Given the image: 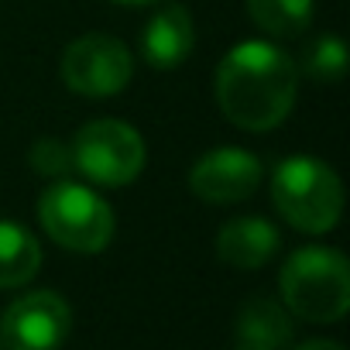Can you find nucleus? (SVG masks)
I'll return each instance as SVG.
<instances>
[{
    "mask_svg": "<svg viewBox=\"0 0 350 350\" xmlns=\"http://www.w3.org/2000/svg\"><path fill=\"white\" fill-rule=\"evenodd\" d=\"M299 93L295 62L271 42H241L217 66V103L244 131L278 127Z\"/></svg>",
    "mask_w": 350,
    "mask_h": 350,
    "instance_id": "1",
    "label": "nucleus"
},
{
    "mask_svg": "<svg viewBox=\"0 0 350 350\" xmlns=\"http://www.w3.org/2000/svg\"><path fill=\"white\" fill-rule=\"evenodd\" d=\"M271 203L295 230L326 234L343 213V186L326 161L292 154L271 172Z\"/></svg>",
    "mask_w": 350,
    "mask_h": 350,
    "instance_id": "2",
    "label": "nucleus"
},
{
    "mask_svg": "<svg viewBox=\"0 0 350 350\" xmlns=\"http://www.w3.org/2000/svg\"><path fill=\"white\" fill-rule=\"evenodd\" d=\"M278 288L285 309L306 323H336L350 306V268L333 247H299L282 275Z\"/></svg>",
    "mask_w": 350,
    "mask_h": 350,
    "instance_id": "3",
    "label": "nucleus"
},
{
    "mask_svg": "<svg viewBox=\"0 0 350 350\" xmlns=\"http://www.w3.org/2000/svg\"><path fill=\"white\" fill-rule=\"evenodd\" d=\"M38 220L59 247L79 254H96L113 237V210L103 196L79 183L49 186L38 200Z\"/></svg>",
    "mask_w": 350,
    "mask_h": 350,
    "instance_id": "4",
    "label": "nucleus"
},
{
    "mask_svg": "<svg viewBox=\"0 0 350 350\" xmlns=\"http://www.w3.org/2000/svg\"><path fill=\"white\" fill-rule=\"evenodd\" d=\"M69 154L76 172L110 189L134 183L144 168V141L124 120H90L76 131Z\"/></svg>",
    "mask_w": 350,
    "mask_h": 350,
    "instance_id": "5",
    "label": "nucleus"
},
{
    "mask_svg": "<svg viewBox=\"0 0 350 350\" xmlns=\"http://www.w3.org/2000/svg\"><path fill=\"white\" fill-rule=\"evenodd\" d=\"M134 59L113 35H83L62 55V79L79 96H113L131 83Z\"/></svg>",
    "mask_w": 350,
    "mask_h": 350,
    "instance_id": "6",
    "label": "nucleus"
},
{
    "mask_svg": "<svg viewBox=\"0 0 350 350\" xmlns=\"http://www.w3.org/2000/svg\"><path fill=\"white\" fill-rule=\"evenodd\" d=\"M72 329V309L59 292H28L0 316L8 350H59Z\"/></svg>",
    "mask_w": 350,
    "mask_h": 350,
    "instance_id": "7",
    "label": "nucleus"
},
{
    "mask_svg": "<svg viewBox=\"0 0 350 350\" xmlns=\"http://www.w3.org/2000/svg\"><path fill=\"white\" fill-rule=\"evenodd\" d=\"M261 179H265V168L258 154L244 148H213L203 158H196V165L189 168V189L200 200L217 206H230L254 196Z\"/></svg>",
    "mask_w": 350,
    "mask_h": 350,
    "instance_id": "8",
    "label": "nucleus"
},
{
    "mask_svg": "<svg viewBox=\"0 0 350 350\" xmlns=\"http://www.w3.org/2000/svg\"><path fill=\"white\" fill-rule=\"evenodd\" d=\"M193 45H196V31H193V18L183 4L158 8L141 31V55L154 69H175L179 62L189 59Z\"/></svg>",
    "mask_w": 350,
    "mask_h": 350,
    "instance_id": "9",
    "label": "nucleus"
},
{
    "mask_svg": "<svg viewBox=\"0 0 350 350\" xmlns=\"http://www.w3.org/2000/svg\"><path fill=\"white\" fill-rule=\"evenodd\" d=\"M278 244H282V234L265 217L227 220L220 227V234H217V254H220V261H227L230 268H244V271H254V268L268 265L275 258Z\"/></svg>",
    "mask_w": 350,
    "mask_h": 350,
    "instance_id": "10",
    "label": "nucleus"
},
{
    "mask_svg": "<svg viewBox=\"0 0 350 350\" xmlns=\"http://www.w3.org/2000/svg\"><path fill=\"white\" fill-rule=\"evenodd\" d=\"M237 343H254V347H268V350H285L292 343V319L288 309L278 306L268 295H251L241 309H237V323H234Z\"/></svg>",
    "mask_w": 350,
    "mask_h": 350,
    "instance_id": "11",
    "label": "nucleus"
},
{
    "mask_svg": "<svg viewBox=\"0 0 350 350\" xmlns=\"http://www.w3.org/2000/svg\"><path fill=\"white\" fill-rule=\"evenodd\" d=\"M42 268V244L21 224L0 220V288H18Z\"/></svg>",
    "mask_w": 350,
    "mask_h": 350,
    "instance_id": "12",
    "label": "nucleus"
},
{
    "mask_svg": "<svg viewBox=\"0 0 350 350\" xmlns=\"http://www.w3.org/2000/svg\"><path fill=\"white\" fill-rule=\"evenodd\" d=\"M247 14L275 38H292L309 28L312 0H247Z\"/></svg>",
    "mask_w": 350,
    "mask_h": 350,
    "instance_id": "13",
    "label": "nucleus"
},
{
    "mask_svg": "<svg viewBox=\"0 0 350 350\" xmlns=\"http://www.w3.org/2000/svg\"><path fill=\"white\" fill-rule=\"evenodd\" d=\"M306 72L316 83H340L347 72V49L336 35H323L306 52Z\"/></svg>",
    "mask_w": 350,
    "mask_h": 350,
    "instance_id": "14",
    "label": "nucleus"
},
{
    "mask_svg": "<svg viewBox=\"0 0 350 350\" xmlns=\"http://www.w3.org/2000/svg\"><path fill=\"white\" fill-rule=\"evenodd\" d=\"M31 168L42 175H66L72 168V154L66 144H59L55 137H42L31 148Z\"/></svg>",
    "mask_w": 350,
    "mask_h": 350,
    "instance_id": "15",
    "label": "nucleus"
},
{
    "mask_svg": "<svg viewBox=\"0 0 350 350\" xmlns=\"http://www.w3.org/2000/svg\"><path fill=\"white\" fill-rule=\"evenodd\" d=\"M295 350H343V347L333 343V340H306V343H299Z\"/></svg>",
    "mask_w": 350,
    "mask_h": 350,
    "instance_id": "16",
    "label": "nucleus"
},
{
    "mask_svg": "<svg viewBox=\"0 0 350 350\" xmlns=\"http://www.w3.org/2000/svg\"><path fill=\"white\" fill-rule=\"evenodd\" d=\"M113 4H127V8H148V4H161V0H113Z\"/></svg>",
    "mask_w": 350,
    "mask_h": 350,
    "instance_id": "17",
    "label": "nucleus"
},
{
    "mask_svg": "<svg viewBox=\"0 0 350 350\" xmlns=\"http://www.w3.org/2000/svg\"><path fill=\"white\" fill-rule=\"evenodd\" d=\"M234 350H268V347H254V343H234Z\"/></svg>",
    "mask_w": 350,
    "mask_h": 350,
    "instance_id": "18",
    "label": "nucleus"
}]
</instances>
